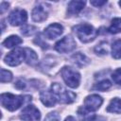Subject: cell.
Returning <instances> with one entry per match:
<instances>
[{
	"instance_id": "1",
	"label": "cell",
	"mask_w": 121,
	"mask_h": 121,
	"mask_svg": "<svg viewBox=\"0 0 121 121\" xmlns=\"http://www.w3.org/2000/svg\"><path fill=\"white\" fill-rule=\"evenodd\" d=\"M28 101H31V97L29 95H15L9 93L1 95L2 106L10 112L18 110L24 103Z\"/></svg>"
},
{
	"instance_id": "2",
	"label": "cell",
	"mask_w": 121,
	"mask_h": 121,
	"mask_svg": "<svg viewBox=\"0 0 121 121\" xmlns=\"http://www.w3.org/2000/svg\"><path fill=\"white\" fill-rule=\"evenodd\" d=\"M77 37L82 42V43H90L95 39L97 36V30L91 25L83 23L77 25L73 27Z\"/></svg>"
},
{
	"instance_id": "3",
	"label": "cell",
	"mask_w": 121,
	"mask_h": 121,
	"mask_svg": "<svg viewBox=\"0 0 121 121\" xmlns=\"http://www.w3.org/2000/svg\"><path fill=\"white\" fill-rule=\"evenodd\" d=\"M50 90L53 93V95H55L57 101H59L60 103H66V104L72 103L75 101L76 96H77L76 94L66 90L61 84H60L58 82L52 83Z\"/></svg>"
},
{
	"instance_id": "4",
	"label": "cell",
	"mask_w": 121,
	"mask_h": 121,
	"mask_svg": "<svg viewBox=\"0 0 121 121\" xmlns=\"http://www.w3.org/2000/svg\"><path fill=\"white\" fill-rule=\"evenodd\" d=\"M65 84L71 88H77L80 82V75L70 66H64L60 71Z\"/></svg>"
},
{
	"instance_id": "5",
	"label": "cell",
	"mask_w": 121,
	"mask_h": 121,
	"mask_svg": "<svg viewBox=\"0 0 121 121\" xmlns=\"http://www.w3.org/2000/svg\"><path fill=\"white\" fill-rule=\"evenodd\" d=\"M26 60L25 48H15L5 57V62L9 66H17Z\"/></svg>"
},
{
	"instance_id": "6",
	"label": "cell",
	"mask_w": 121,
	"mask_h": 121,
	"mask_svg": "<svg viewBox=\"0 0 121 121\" xmlns=\"http://www.w3.org/2000/svg\"><path fill=\"white\" fill-rule=\"evenodd\" d=\"M77 46L76 41L71 35H67L55 44V49L60 53H68L73 51Z\"/></svg>"
},
{
	"instance_id": "7",
	"label": "cell",
	"mask_w": 121,
	"mask_h": 121,
	"mask_svg": "<svg viewBox=\"0 0 121 121\" xmlns=\"http://www.w3.org/2000/svg\"><path fill=\"white\" fill-rule=\"evenodd\" d=\"M20 118L24 121H40L41 113L34 105H28L22 111Z\"/></svg>"
},
{
	"instance_id": "8",
	"label": "cell",
	"mask_w": 121,
	"mask_h": 121,
	"mask_svg": "<svg viewBox=\"0 0 121 121\" xmlns=\"http://www.w3.org/2000/svg\"><path fill=\"white\" fill-rule=\"evenodd\" d=\"M27 20V14L26 10L21 9H16L10 12L9 15V22L11 26H21L25 24Z\"/></svg>"
},
{
	"instance_id": "9",
	"label": "cell",
	"mask_w": 121,
	"mask_h": 121,
	"mask_svg": "<svg viewBox=\"0 0 121 121\" xmlns=\"http://www.w3.org/2000/svg\"><path fill=\"white\" fill-rule=\"evenodd\" d=\"M44 3H39L32 10V19L35 22H43L47 18L48 9Z\"/></svg>"
},
{
	"instance_id": "10",
	"label": "cell",
	"mask_w": 121,
	"mask_h": 121,
	"mask_svg": "<svg viewBox=\"0 0 121 121\" xmlns=\"http://www.w3.org/2000/svg\"><path fill=\"white\" fill-rule=\"evenodd\" d=\"M102 102H103V99L100 95H88L84 99V106L87 110L94 112V111H96L101 106Z\"/></svg>"
},
{
	"instance_id": "11",
	"label": "cell",
	"mask_w": 121,
	"mask_h": 121,
	"mask_svg": "<svg viewBox=\"0 0 121 121\" xmlns=\"http://www.w3.org/2000/svg\"><path fill=\"white\" fill-rule=\"evenodd\" d=\"M63 32V27L60 24H51L49 25L43 31V34L44 36L49 39V40H52V39H56L58 37H60Z\"/></svg>"
},
{
	"instance_id": "12",
	"label": "cell",
	"mask_w": 121,
	"mask_h": 121,
	"mask_svg": "<svg viewBox=\"0 0 121 121\" xmlns=\"http://www.w3.org/2000/svg\"><path fill=\"white\" fill-rule=\"evenodd\" d=\"M40 99L43 103V105L47 107H53L57 102V99L53 95V93L51 92V90L42 91L40 94Z\"/></svg>"
},
{
	"instance_id": "13",
	"label": "cell",
	"mask_w": 121,
	"mask_h": 121,
	"mask_svg": "<svg viewBox=\"0 0 121 121\" xmlns=\"http://www.w3.org/2000/svg\"><path fill=\"white\" fill-rule=\"evenodd\" d=\"M85 1H71L67 7V13L69 15H77L85 6Z\"/></svg>"
},
{
	"instance_id": "14",
	"label": "cell",
	"mask_w": 121,
	"mask_h": 121,
	"mask_svg": "<svg viewBox=\"0 0 121 121\" xmlns=\"http://www.w3.org/2000/svg\"><path fill=\"white\" fill-rule=\"evenodd\" d=\"M71 60H72V61H73L76 65H78V67L86 66V65L89 64V62H90V60H89L84 54H82V53H80V52L75 53V54L72 56Z\"/></svg>"
},
{
	"instance_id": "15",
	"label": "cell",
	"mask_w": 121,
	"mask_h": 121,
	"mask_svg": "<svg viewBox=\"0 0 121 121\" xmlns=\"http://www.w3.org/2000/svg\"><path fill=\"white\" fill-rule=\"evenodd\" d=\"M78 115L80 121H94L95 118V114L93 112L87 110L85 107H80L78 110Z\"/></svg>"
},
{
	"instance_id": "16",
	"label": "cell",
	"mask_w": 121,
	"mask_h": 121,
	"mask_svg": "<svg viewBox=\"0 0 121 121\" xmlns=\"http://www.w3.org/2000/svg\"><path fill=\"white\" fill-rule=\"evenodd\" d=\"M107 112L113 113H121V99L117 97L112 99L109 106L107 107Z\"/></svg>"
},
{
	"instance_id": "17",
	"label": "cell",
	"mask_w": 121,
	"mask_h": 121,
	"mask_svg": "<svg viewBox=\"0 0 121 121\" xmlns=\"http://www.w3.org/2000/svg\"><path fill=\"white\" fill-rule=\"evenodd\" d=\"M23 43V40L18 37V36H15V35H12V36H9L8 37L4 42H3V45L7 48H11V47H14L20 43Z\"/></svg>"
},
{
	"instance_id": "18",
	"label": "cell",
	"mask_w": 121,
	"mask_h": 121,
	"mask_svg": "<svg viewBox=\"0 0 121 121\" xmlns=\"http://www.w3.org/2000/svg\"><path fill=\"white\" fill-rule=\"evenodd\" d=\"M25 52H26V61L27 64L34 65L38 62V56L35 53V51H33L30 48H25Z\"/></svg>"
},
{
	"instance_id": "19",
	"label": "cell",
	"mask_w": 121,
	"mask_h": 121,
	"mask_svg": "<svg viewBox=\"0 0 121 121\" xmlns=\"http://www.w3.org/2000/svg\"><path fill=\"white\" fill-rule=\"evenodd\" d=\"M109 32L112 34H116L121 31V18H114L112 21L111 26L108 28Z\"/></svg>"
},
{
	"instance_id": "20",
	"label": "cell",
	"mask_w": 121,
	"mask_h": 121,
	"mask_svg": "<svg viewBox=\"0 0 121 121\" xmlns=\"http://www.w3.org/2000/svg\"><path fill=\"white\" fill-rule=\"evenodd\" d=\"M112 56L114 59H121V39L116 40L112 45Z\"/></svg>"
},
{
	"instance_id": "21",
	"label": "cell",
	"mask_w": 121,
	"mask_h": 121,
	"mask_svg": "<svg viewBox=\"0 0 121 121\" xmlns=\"http://www.w3.org/2000/svg\"><path fill=\"white\" fill-rule=\"evenodd\" d=\"M112 86V83L110 80L108 79H104V80H101L97 83H95L94 86H93V90H96V91H106L108 90L109 88H111Z\"/></svg>"
},
{
	"instance_id": "22",
	"label": "cell",
	"mask_w": 121,
	"mask_h": 121,
	"mask_svg": "<svg viewBox=\"0 0 121 121\" xmlns=\"http://www.w3.org/2000/svg\"><path fill=\"white\" fill-rule=\"evenodd\" d=\"M95 51L99 55H106L108 53V44L106 42H101L95 47Z\"/></svg>"
},
{
	"instance_id": "23",
	"label": "cell",
	"mask_w": 121,
	"mask_h": 121,
	"mask_svg": "<svg viewBox=\"0 0 121 121\" xmlns=\"http://www.w3.org/2000/svg\"><path fill=\"white\" fill-rule=\"evenodd\" d=\"M37 31V28L33 26H30V25H26L25 26L22 27L21 29V33L24 35V36H30V35H33L35 32Z\"/></svg>"
},
{
	"instance_id": "24",
	"label": "cell",
	"mask_w": 121,
	"mask_h": 121,
	"mask_svg": "<svg viewBox=\"0 0 121 121\" xmlns=\"http://www.w3.org/2000/svg\"><path fill=\"white\" fill-rule=\"evenodd\" d=\"M12 79V74L8 71V70H5V69H1V82L4 83V82H9Z\"/></svg>"
},
{
	"instance_id": "25",
	"label": "cell",
	"mask_w": 121,
	"mask_h": 121,
	"mask_svg": "<svg viewBox=\"0 0 121 121\" xmlns=\"http://www.w3.org/2000/svg\"><path fill=\"white\" fill-rule=\"evenodd\" d=\"M44 121H60V115L57 112H51L45 116Z\"/></svg>"
},
{
	"instance_id": "26",
	"label": "cell",
	"mask_w": 121,
	"mask_h": 121,
	"mask_svg": "<svg viewBox=\"0 0 121 121\" xmlns=\"http://www.w3.org/2000/svg\"><path fill=\"white\" fill-rule=\"evenodd\" d=\"M112 78L113 79V81L117 84H121V68H118L116 69L112 75Z\"/></svg>"
},
{
	"instance_id": "27",
	"label": "cell",
	"mask_w": 121,
	"mask_h": 121,
	"mask_svg": "<svg viewBox=\"0 0 121 121\" xmlns=\"http://www.w3.org/2000/svg\"><path fill=\"white\" fill-rule=\"evenodd\" d=\"M34 43H37L38 45H40L42 48H47V43L43 41V39L42 38V35L41 34H38V36L34 40Z\"/></svg>"
},
{
	"instance_id": "28",
	"label": "cell",
	"mask_w": 121,
	"mask_h": 121,
	"mask_svg": "<svg viewBox=\"0 0 121 121\" xmlns=\"http://www.w3.org/2000/svg\"><path fill=\"white\" fill-rule=\"evenodd\" d=\"M15 87L17 89H19V90L25 89L26 88V82H25V80L24 79H18L16 81V83H15Z\"/></svg>"
},
{
	"instance_id": "29",
	"label": "cell",
	"mask_w": 121,
	"mask_h": 121,
	"mask_svg": "<svg viewBox=\"0 0 121 121\" xmlns=\"http://www.w3.org/2000/svg\"><path fill=\"white\" fill-rule=\"evenodd\" d=\"M106 3H107L106 1H91V5H93L95 7H102Z\"/></svg>"
},
{
	"instance_id": "30",
	"label": "cell",
	"mask_w": 121,
	"mask_h": 121,
	"mask_svg": "<svg viewBox=\"0 0 121 121\" xmlns=\"http://www.w3.org/2000/svg\"><path fill=\"white\" fill-rule=\"evenodd\" d=\"M8 7H9V3L7 2H2L1 3V7H0V12L1 13H4V11L6 9H8Z\"/></svg>"
},
{
	"instance_id": "31",
	"label": "cell",
	"mask_w": 121,
	"mask_h": 121,
	"mask_svg": "<svg viewBox=\"0 0 121 121\" xmlns=\"http://www.w3.org/2000/svg\"><path fill=\"white\" fill-rule=\"evenodd\" d=\"M65 121H76V119H75L73 116H68V117L65 119Z\"/></svg>"
},
{
	"instance_id": "32",
	"label": "cell",
	"mask_w": 121,
	"mask_h": 121,
	"mask_svg": "<svg viewBox=\"0 0 121 121\" xmlns=\"http://www.w3.org/2000/svg\"><path fill=\"white\" fill-rule=\"evenodd\" d=\"M119 6H120V7H121V1H120V2H119Z\"/></svg>"
}]
</instances>
